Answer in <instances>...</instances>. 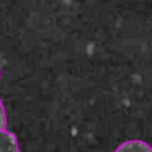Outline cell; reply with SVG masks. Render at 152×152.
Returning <instances> with one entry per match:
<instances>
[{"instance_id":"cell-1","label":"cell","mask_w":152,"mask_h":152,"mask_svg":"<svg viewBox=\"0 0 152 152\" xmlns=\"http://www.w3.org/2000/svg\"><path fill=\"white\" fill-rule=\"evenodd\" d=\"M115 152H152V147L144 141H137V139H131V141H124L116 147Z\"/></svg>"},{"instance_id":"cell-2","label":"cell","mask_w":152,"mask_h":152,"mask_svg":"<svg viewBox=\"0 0 152 152\" xmlns=\"http://www.w3.org/2000/svg\"><path fill=\"white\" fill-rule=\"evenodd\" d=\"M0 152H20L15 134L7 129H0Z\"/></svg>"},{"instance_id":"cell-3","label":"cell","mask_w":152,"mask_h":152,"mask_svg":"<svg viewBox=\"0 0 152 152\" xmlns=\"http://www.w3.org/2000/svg\"><path fill=\"white\" fill-rule=\"evenodd\" d=\"M7 126V115H5V108H4V103L0 100V129H4Z\"/></svg>"}]
</instances>
